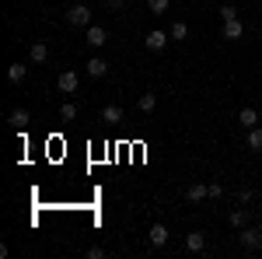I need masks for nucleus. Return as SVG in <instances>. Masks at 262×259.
<instances>
[{"instance_id": "nucleus-1", "label": "nucleus", "mask_w": 262, "mask_h": 259, "mask_svg": "<svg viewBox=\"0 0 262 259\" xmlns=\"http://www.w3.org/2000/svg\"><path fill=\"white\" fill-rule=\"evenodd\" d=\"M67 25H74V28H88V25H91V7L74 4V7L67 11Z\"/></svg>"}, {"instance_id": "nucleus-2", "label": "nucleus", "mask_w": 262, "mask_h": 259, "mask_svg": "<svg viewBox=\"0 0 262 259\" xmlns=\"http://www.w3.org/2000/svg\"><path fill=\"white\" fill-rule=\"evenodd\" d=\"M168 39H171V35H168L164 28H154V32H147V35H143V46H147L150 53H161L164 46H168Z\"/></svg>"}, {"instance_id": "nucleus-3", "label": "nucleus", "mask_w": 262, "mask_h": 259, "mask_svg": "<svg viewBox=\"0 0 262 259\" xmlns=\"http://www.w3.org/2000/svg\"><path fill=\"white\" fill-rule=\"evenodd\" d=\"M105 42H108V32L101 25H88V46L91 49H105Z\"/></svg>"}, {"instance_id": "nucleus-4", "label": "nucleus", "mask_w": 262, "mask_h": 259, "mask_svg": "<svg viewBox=\"0 0 262 259\" xmlns=\"http://www.w3.org/2000/svg\"><path fill=\"white\" fill-rule=\"evenodd\" d=\"M242 245L248 249V252L262 249V228H245V231H242Z\"/></svg>"}, {"instance_id": "nucleus-5", "label": "nucleus", "mask_w": 262, "mask_h": 259, "mask_svg": "<svg viewBox=\"0 0 262 259\" xmlns=\"http://www.w3.org/2000/svg\"><path fill=\"white\" fill-rule=\"evenodd\" d=\"M221 35H224V39H242V35H245V21H242V18H234V21H224Z\"/></svg>"}, {"instance_id": "nucleus-6", "label": "nucleus", "mask_w": 262, "mask_h": 259, "mask_svg": "<svg viewBox=\"0 0 262 259\" xmlns=\"http://www.w3.org/2000/svg\"><path fill=\"white\" fill-rule=\"evenodd\" d=\"M56 84H60L63 95H74V91H77V70H63Z\"/></svg>"}, {"instance_id": "nucleus-7", "label": "nucleus", "mask_w": 262, "mask_h": 259, "mask_svg": "<svg viewBox=\"0 0 262 259\" xmlns=\"http://www.w3.org/2000/svg\"><path fill=\"white\" fill-rule=\"evenodd\" d=\"M84 70H88V77H105L108 74V63L101 60V56H91V60L84 63Z\"/></svg>"}, {"instance_id": "nucleus-8", "label": "nucleus", "mask_w": 262, "mask_h": 259, "mask_svg": "<svg viewBox=\"0 0 262 259\" xmlns=\"http://www.w3.org/2000/svg\"><path fill=\"white\" fill-rule=\"evenodd\" d=\"M206 196H210V189H206L203 182H189V189H185V200H189V203H203Z\"/></svg>"}, {"instance_id": "nucleus-9", "label": "nucleus", "mask_w": 262, "mask_h": 259, "mask_svg": "<svg viewBox=\"0 0 262 259\" xmlns=\"http://www.w3.org/2000/svg\"><path fill=\"white\" fill-rule=\"evenodd\" d=\"M206 249V235L203 231H189L185 235V252H203Z\"/></svg>"}, {"instance_id": "nucleus-10", "label": "nucleus", "mask_w": 262, "mask_h": 259, "mask_svg": "<svg viewBox=\"0 0 262 259\" xmlns=\"http://www.w3.org/2000/svg\"><path fill=\"white\" fill-rule=\"evenodd\" d=\"M238 123H242L245 130H252V126H259V112H255L252 105H245L242 112H238Z\"/></svg>"}, {"instance_id": "nucleus-11", "label": "nucleus", "mask_w": 262, "mask_h": 259, "mask_svg": "<svg viewBox=\"0 0 262 259\" xmlns=\"http://www.w3.org/2000/svg\"><path fill=\"white\" fill-rule=\"evenodd\" d=\"M28 56H32V63H46L49 60V42H35V46L28 49Z\"/></svg>"}, {"instance_id": "nucleus-12", "label": "nucleus", "mask_w": 262, "mask_h": 259, "mask_svg": "<svg viewBox=\"0 0 262 259\" xmlns=\"http://www.w3.org/2000/svg\"><path fill=\"white\" fill-rule=\"evenodd\" d=\"M25 77H28V67H21V63H11V67H7V81H11V84H21Z\"/></svg>"}, {"instance_id": "nucleus-13", "label": "nucleus", "mask_w": 262, "mask_h": 259, "mask_svg": "<svg viewBox=\"0 0 262 259\" xmlns=\"http://www.w3.org/2000/svg\"><path fill=\"white\" fill-rule=\"evenodd\" d=\"M147 238H150V245H158V249H161L164 242H168V228H164V224H154V228H150V235H147Z\"/></svg>"}, {"instance_id": "nucleus-14", "label": "nucleus", "mask_w": 262, "mask_h": 259, "mask_svg": "<svg viewBox=\"0 0 262 259\" xmlns=\"http://www.w3.org/2000/svg\"><path fill=\"white\" fill-rule=\"evenodd\" d=\"M101 119L105 123H122V109L119 105H105V109H101Z\"/></svg>"}, {"instance_id": "nucleus-15", "label": "nucleus", "mask_w": 262, "mask_h": 259, "mask_svg": "<svg viewBox=\"0 0 262 259\" xmlns=\"http://www.w3.org/2000/svg\"><path fill=\"white\" fill-rule=\"evenodd\" d=\"M137 105H140V112H150V109L158 105V95H154V91H143L140 98H137Z\"/></svg>"}, {"instance_id": "nucleus-16", "label": "nucleus", "mask_w": 262, "mask_h": 259, "mask_svg": "<svg viewBox=\"0 0 262 259\" xmlns=\"http://www.w3.org/2000/svg\"><path fill=\"white\" fill-rule=\"evenodd\" d=\"M248 151H262V126L248 130Z\"/></svg>"}, {"instance_id": "nucleus-17", "label": "nucleus", "mask_w": 262, "mask_h": 259, "mask_svg": "<svg viewBox=\"0 0 262 259\" xmlns=\"http://www.w3.org/2000/svg\"><path fill=\"white\" fill-rule=\"evenodd\" d=\"M168 35H171V39H189V25H185V21H175V25L168 28Z\"/></svg>"}, {"instance_id": "nucleus-18", "label": "nucleus", "mask_w": 262, "mask_h": 259, "mask_svg": "<svg viewBox=\"0 0 262 259\" xmlns=\"http://www.w3.org/2000/svg\"><path fill=\"white\" fill-rule=\"evenodd\" d=\"M60 119H63V123H74V119H77V105H74V102H63Z\"/></svg>"}, {"instance_id": "nucleus-19", "label": "nucleus", "mask_w": 262, "mask_h": 259, "mask_svg": "<svg viewBox=\"0 0 262 259\" xmlns=\"http://www.w3.org/2000/svg\"><path fill=\"white\" fill-rule=\"evenodd\" d=\"M11 123H14V126H28V123H32V116H28V112H25V109H14V112H11Z\"/></svg>"}, {"instance_id": "nucleus-20", "label": "nucleus", "mask_w": 262, "mask_h": 259, "mask_svg": "<svg viewBox=\"0 0 262 259\" xmlns=\"http://www.w3.org/2000/svg\"><path fill=\"white\" fill-rule=\"evenodd\" d=\"M147 7H150V14H164L171 7V0H147Z\"/></svg>"}, {"instance_id": "nucleus-21", "label": "nucleus", "mask_w": 262, "mask_h": 259, "mask_svg": "<svg viewBox=\"0 0 262 259\" xmlns=\"http://www.w3.org/2000/svg\"><path fill=\"white\" fill-rule=\"evenodd\" d=\"M234 18H238V7L224 4V7H221V21H234Z\"/></svg>"}, {"instance_id": "nucleus-22", "label": "nucleus", "mask_w": 262, "mask_h": 259, "mask_svg": "<svg viewBox=\"0 0 262 259\" xmlns=\"http://www.w3.org/2000/svg\"><path fill=\"white\" fill-rule=\"evenodd\" d=\"M245 217H248L245 210H231V224H234V228H245Z\"/></svg>"}, {"instance_id": "nucleus-23", "label": "nucleus", "mask_w": 262, "mask_h": 259, "mask_svg": "<svg viewBox=\"0 0 262 259\" xmlns=\"http://www.w3.org/2000/svg\"><path fill=\"white\" fill-rule=\"evenodd\" d=\"M88 256H91V259H101V256H105V249H101V245H91V249H88Z\"/></svg>"}, {"instance_id": "nucleus-24", "label": "nucleus", "mask_w": 262, "mask_h": 259, "mask_svg": "<svg viewBox=\"0 0 262 259\" xmlns=\"http://www.w3.org/2000/svg\"><path fill=\"white\" fill-rule=\"evenodd\" d=\"M206 189H210V196H217V200H221V193H224V189H221V182H210Z\"/></svg>"}, {"instance_id": "nucleus-25", "label": "nucleus", "mask_w": 262, "mask_h": 259, "mask_svg": "<svg viewBox=\"0 0 262 259\" xmlns=\"http://www.w3.org/2000/svg\"><path fill=\"white\" fill-rule=\"evenodd\" d=\"M238 200H242V207H245V203H252V189H242V193H238Z\"/></svg>"}, {"instance_id": "nucleus-26", "label": "nucleus", "mask_w": 262, "mask_h": 259, "mask_svg": "<svg viewBox=\"0 0 262 259\" xmlns=\"http://www.w3.org/2000/svg\"><path fill=\"white\" fill-rule=\"evenodd\" d=\"M105 4H108L112 11H119V7H122V4H126V0H105Z\"/></svg>"}]
</instances>
